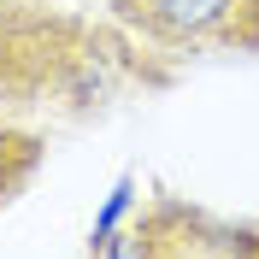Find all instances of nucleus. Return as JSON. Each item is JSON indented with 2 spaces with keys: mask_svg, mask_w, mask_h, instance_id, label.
I'll use <instances>...</instances> for the list:
<instances>
[{
  "mask_svg": "<svg viewBox=\"0 0 259 259\" xmlns=\"http://www.w3.org/2000/svg\"><path fill=\"white\" fill-rule=\"evenodd\" d=\"M159 53H259V0H106Z\"/></svg>",
  "mask_w": 259,
  "mask_h": 259,
  "instance_id": "1",
  "label": "nucleus"
},
{
  "mask_svg": "<svg viewBox=\"0 0 259 259\" xmlns=\"http://www.w3.org/2000/svg\"><path fill=\"white\" fill-rule=\"evenodd\" d=\"M147 259H259V224H224L177 200H159L136 218Z\"/></svg>",
  "mask_w": 259,
  "mask_h": 259,
  "instance_id": "2",
  "label": "nucleus"
},
{
  "mask_svg": "<svg viewBox=\"0 0 259 259\" xmlns=\"http://www.w3.org/2000/svg\"><path fill=\"white\" fill-rule=\"evenodd\" d=\"M35 165H41V142L24 136V130H6V124H0V206L35 177Z\"/></svg>",
  "mask_w": 259,
  "mask_h": 259,
  "instance_id": "3",
  "label": "nucleus"
}]
</instances>
